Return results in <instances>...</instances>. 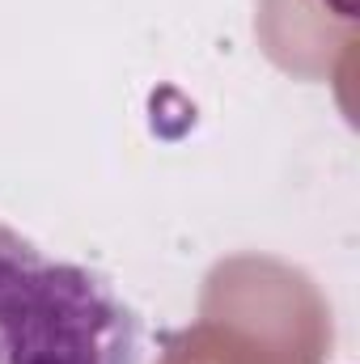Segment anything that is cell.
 I'll return each instance as SVG.
<instances>
[{"label": "cell", "mask_w": 360, "mask_h": 364, "mask_svg": "<svg viewBox=\"0 0 360 364\" xmlns=\"http://www.w3.org/2000/svg\"><path fill=\"white\" fill-rule=\"evenodd\" d=\"M140 318L110 279L0 225V364H140Z\"/></svg>", "instance_id": "1"}]
</instances>
